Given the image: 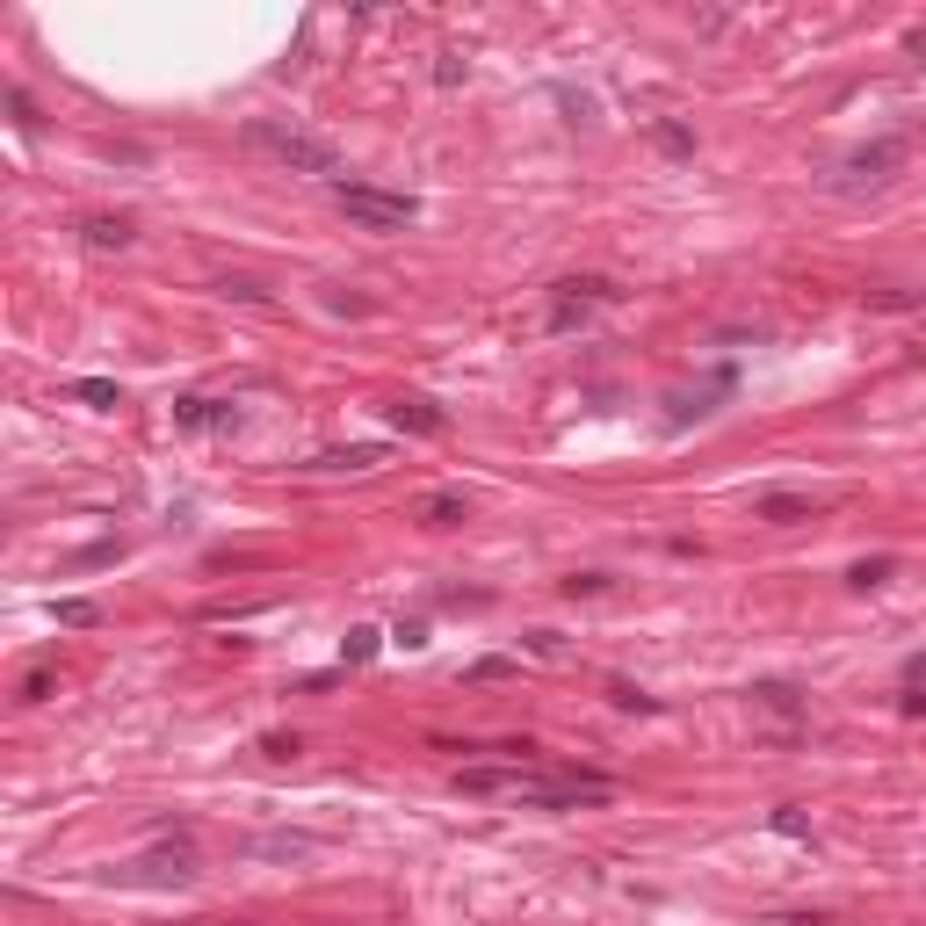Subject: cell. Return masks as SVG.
<instances>
[{
  "mask_svg": "<svg viewBox=\"0 0 926 926\" xmlns=\"http://www.w3.org/2000/svg\"><path fill=\"white\" fill-rule=\"evenodd\" d=\"M456 796H507V804H529V811H579V804H608L615 775H601V767L485 760V767H456Z\"/></svg>",
  "mask_w": 926,
  "mask_h": 926,
  "instance_id": "1",
  "label": "cell"
},
{
  "mask_svg": "<svg viewBox=\"0 0 926 926\" xmlns=\"http://www.w3.org/2000/svg\"><path fill=\"white\" fill-rule=\"evenodd\" d=\"M246 145L268 152L275 167H290V174H341V152H333L319 131H297V123H275V116H246Z\"/></svg>",
  "mask_w": 926,
  "mask_h": 926,
  "instance_id": "2",
  "label": "cell"
},
{
  "mask_svg": "<svg viewBox=\"0 0 926 926\" xmlns=\"http://www.w3.org/2000/svg\"><path fill=\"white\" fill-rule=\"evenodd\" d=\"M333 203H341V218L362 225V232H406L420 218V203L413 196H398V189H369V181H333Z\"/></svg>",
  "mask_w": 926,
  "mask_h": 926,
  "instance_id": "3",
  "label": "cell"
},
{
  "mask_svg": "<svg viewBox=\"0 0 926 926\" xmlns=\"http://www.w3.org/2000/svg\"><path fill=\"white\" fill-rule=\"evenodd\" d=\"M196 876V847L181 840L174 854H152V861H131V869H123V883H189Z\"/></svg>",
  "mask_w": 926,
  "mask_h": 926,
  "instance_id": "4",
  "label": "cell"
},
{
  "mask_svg": "<svg viewBox=\"0 0 926 926\" xmlns=\"http://www.w3.org/2000/svg\"><path fill=\"white\" fill-rule=\"evenodd\" d=\"M384 413H391V427H398V435H442V427H449L435 406H427V398H391Z\"/></svg>",
  "mask_w": 926,
  "mask_h": 926,
  "instance_id": "5",
  "label": "cell"
},
{
  "mask_svg": "<svg viewBox=\"0 0 926 926\" xmlns=\"http://www.w3.org/2000/svg\"><path fill=\"white\" fill-rule=\"evenodd\" d=\"M898 160H905V145L883 138V145H861L854 160H847V174H854V181H890V167H898Z\"/></svg>",
  "mask_w": 926,
  "mask_h": 926,
  "instance_id": "6",
  "label": "cell"
},
{
  "mask_svg": "<svg viewBox=\"0 0 926 926\" xmlns=\"http://www.w3.org/2000/svg\"><path fill=\"white\" fill-rule=\"evenodd\" d=\"M384 463V442H355V449H326L312 456V471H377Z\"/></svg>",
  "mask_w": 926,
  "mask_h": 926,
  "instance_id": "7",
  "label": "cell"
},
{
  "mask_svg": "<svg viewBox=\"0 0 926 926\" xmlns=\"http://www.w3.org/2000/svg\"><path fill=\"white\" fill-rule=\"evenodd\" d=\"M174 420H181V427H232L239 413H232V406H218V398H181Z\"/></svg>",
  "mask_w": 926,
  "mask_h": 926,
  "instance_id": "8",
  "label": "cell"
},
{
  "mask_svg": "<svg viewBox=\"0 0 926 926\" xmlns=\"http://www.w3.org/2000/svg\"><path fill=\"white\" fill-rule=\"evenodd\" d=\"M420 521H427V529H456V521H463V492H427Z\"/></svg>",
  "mask_w": 926,
  "mask_h": 926,
  "instance_id": "9",
  "label": "cell"
},
{
  "mask_svg": "<svg viewBox=\"0 0 926 926\" xmlns=\"http://www.w3.org/2000/svg\"><path fill=\"white\" fill-rule=\"evenodd\" d=\"M760 521H811V500H804V492H767Z\"/></svg>",
  "mask_w": 926,
  "mask_h": 926,
  "instance_id": "10",
  "label": "cell"
},
{
  "mask_svg": "<svg viewBox=\"0 0 926 926\" xmlns=\"http://www.w3.org/2000/svg\"><path fill=\"white\" fill-rule=\"evenodd\" d=\"M377 652H384V630H369V623H355L348 644H341V659H348V666H369Z\"/></svg>",
  "mask_w": 926,
  "mask_h": 926,
  "instance_id": "11",
  "label": "cell"
},
{
  "mask_svg": "<svg viewBox=\"0 0 926 926\" xmlns=\"http://www.w3.org/2000/svg\"><path fill=\"white\" fill-rule=\"evenodd\" d=\"M131 239H138L131 218H87V246H116V254H123Z\"/></svg>",
  "mask_w": 926,
  "mask_h": 926,
  "instance_id": "12",
  "label": "cell"
},
{
  "mask_svg": "<svg viewBox=\"0 0 926 926\" xmlns=\"http://www.w3.org/2000/svg\"><path fill=\"white\" fill-rule=\"evenodd\" d=\"M254 854H319V840L312 832H261Z\"/></svg>",
  "mask_w": 926,
  "mask_h": 926,
  "instance_id": "13",
  "label": "cell"
},
{
  "mask_svg": "<svg viewBox=\"0 0 926 926\" xmlns=\"http://www.w3.org/2000/svg\"><path fill=\"white\" fill-rule=\"evenodd\" d=\"M753 702H760V709H775V717H804V695H796V688H782V681L753 688Z\"/></svg>",
  "mask_w": 926,
  "mask_h": 926,
  "instance_id": "14",
  "label": "cell"
},
{
  "mask_svg": "<svg viewBox=\"0 0 926 926\" xmlns=\"http://www.w3.org/2000/svg\"><path fill=\"white\" fill-rule=\"evenodd\" d=\"M73 398H80V406H95V413H109V406H123V391H116L109 377H80V384H73Z\"/></svg>",
  "mask_w": 926,
  "mask_h": 926,
  "instance_id": "15",
  "label": "cell"
},
{
  "mask_svg": "<svg viewBox=\"0 0 926 926\" xmlns=\"http://www.w3.org/2000/svg\"><path fill=\"white\" fill-rule=\"evenodd\" d=\"M58 623H66V630H87V623H102V608H95V601H58Z\"/></svg>",
  "mask_w": 926,
  "mask_h": 926,
  "instance_id": "16",
  "label": "cell"
},
{
  "mask_svg": "<svg viewBox=\"0 0 926 926\" xmlns=\"http://www.w3.org/2000/svg\"><path fill=\"white\" fill-rule=\"evenodd\" d=\"M8 109H15V123H22V131H37V102H29V87H8Z\"/></svg>",
  "mask_w": 926,
  "mask_h": 926,
  "instance_id": "17",
  "label": "cell"
},
{
  "mask_svg": "<svg viewBox=\"0 0 926 926\" xmlns=\"http://www.w3.org/2000/svg\"><path fill=\"white\" fill-rule=\"evenodd\" d=\"M652 138H659L666 152H695V138L681 131V123H652Z\"/></svg>",
  "mask_w": 926,
  "mask_h": 926,
  "instance_id": "18",
  "label": "cell"
},
{
  "mask_svg": "<svg viewBox=\"0 0 926 926\" xmlns=\"http://www.w3.org/2000/svg\"><path fill=\"white\" fill-rule=\"evenodd\" d=\"M225 297H239V304H268V290L261 283H246V275H232V283H218Z\"/></svg>",
  "mask_w": 926,
  "mask_h": 926,
  "instance_id": "19",
  "label": "cell"
},
{
  "mask_svg": "<svg viewBox=\"0 0 926 926\" xmlns=\"http://www.w3.org/2000/svg\"><path fill=\"white\" fill-rule=\"evenodd\" d=\"M391 637H398V644H406V652H420V644H427V623H420V615H406V623H398Z\"/></svg>",
  "mask_w": 926,
  "mask_h": 926,
  "instance_id": "20",
  "label": "cell"
},
{
  "mask_svg": "<svg viewBox=\"0 0 926 926\" xmlns=\"http://www.w3.org/2000/svg\"><path fill=\"white\" fill-rule=\"evenodd\" d=\"M890 579V558H869V565H854V586H883Z\"/></svg>",
  "mask_w": 926,
  "mask_h": 926,
  "instance_id": "21",
  "label": "cell"
},
{
  "mask_svg": "<svg viewBox=\"0 0 926 926\" xmlns=\"http://www.w3.org/2000/svg\"><path fill=\"white\" fill-rule=\"evenodd\" d=\"M507 673H514V659H478L471 681H507Z\"/></svg>",
  "mask_w": 926,
  "mask_h": 926,
  "instance_id": "22",
  "label": "cell"
},
{
  "mask_svg": "<svg viewBox=\"0 0 926 926\" xmlns=\"http://www.w3.org/2000/svg\"><path fill=\"white\" fill-rule=\"evenodd\" d=\"M435 80H442V87H456V80H463V58H456V51H442V66H435Z\"/></svg>",
  "mask_w": 926,
  "mask_h": 926,
  "instance_id": "23",
  "label": "cell"
},
{
  "mask_svg": "<svg viewBox=\"0 0 926 926\" xmlns=\"http://www.w3.org/2000/svg\"><path fill=\"white\" fill-rule=\"evenodd\" d=\"M905 673H912V681H926V652H919V659H912V666H905Z\"/></svg>",
  "mask_w": 926,
  "mask_h": 926,
  "instance_id": "24",
  "label": "cell"
}]
</instances>
